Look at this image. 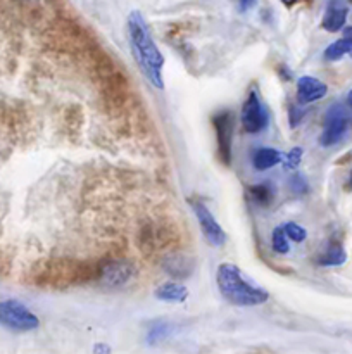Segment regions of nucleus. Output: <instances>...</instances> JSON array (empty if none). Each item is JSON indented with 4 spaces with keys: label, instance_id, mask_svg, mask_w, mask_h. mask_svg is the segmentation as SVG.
I'll return each mask as SVG.
<instances>
[{
    "label": "nucleus",
    "instance_id": "obj_1",
    "mask_svg": "<svg viewBox=\"0 0 352 354\" xmlns=\"http://www.w3.org/2000/svg\"><path fill=\"white\" fill-rule=\"evenodd\" d=\"M126 31L131 54L140 73L152 86L162 90L164 88V80H162L164 55L161 54L157 44L152 38L147 21L141 16L140 10H131L126 21Z\"/></svg>",
    "mask_w": 352,
    "mask_h": 354
},
{
    "label": "nucleus",
    "instance_id": "obj_2",
    "mask_svg": "<svg viewBox=\"0 0 352 354\" xmlns=\"http://www.w3.org/2000/svg\"><path fill=\"white\" fill-rule=\"evenodd\" d=\"M216 283L223 299L233 306L252 308L269 299L268 290L244 279L242 270L233 263H221L216 272Z\"/></svg>",
    "mask_w": 352,
    "mask_h": 354
},
{
    "label": "nucleus",
    "instance_id": "obj_3",
    "mask_svg": "<svg viewBox=\"0 0 352 354\" xmlns=\"http://www.w3.org/2000/svg\"><path fill=\"white\" fill-rule=\"evenodd\" d=\"M0 327L10 332H31L40 327L37 315L14 299L0 301Z\"/></svg>",
    "mask_w": 352,
    "mask_h": 354
},
{
    "label": "nucleus",
    "instance_id": "obj_4",
    "mask_svg": "<svg viewBox=\"0 0 352 354\" xmlns=\"http://www.w3.org/2000/svg\"><path fill=\"white\" fill-rule=\"evenodd\" d=\"M240 121H242V128L251 135L261 133V131H264L266 128H268V123H269L268 109H266L264 102H262L261 97H259V93L255 92V90H252V92L248 93L244 106H242Z\"/></svg>",
    "mask_w": 352,
    "mask_h": 354
},
{
    "label": "nucleus",
    "instance_id": "obj_5",
    "mask_svg": "<svg viewBox=\"0 0 352 354\" xmlns=\"http://www.w3.org/2000/svg\"><path fill=\"white\" fill-rule=\"evenodd\" d=\"M349 128V114L345 107L340 104H333L330 109L324 114L323 131H321L320 142L323 147H331V145L338 144L347 133Z\"/></svg>",
    "mask_w": 352,
    "mask_h": 354
},
{
    "label": "nucleus",
    "instance_id": "obj_6",
    "mask_svg": "<svg viewBox=\"0 0 352 354\" xmlns=\"http://www.w3.org/2000/svg\"><path fill=\"white\" fill-rule=\"evenodd\" d=\"M192 209L195 214L197 221H199V227L202 230V235L207 239L213 248H221L226 242V232L223 230L219 223L216 221V218L213 216V213L209 211V207L202 203V201L192 199Z\"/></svg>",
    "mask_w": 352,
    "mask_h": 354
},
{
    "label": "nucleus",
    "instance_id": "obj_7",
    "mask_svg": "<svg viewBox=\"0 0 352 354\" xmlns=\"http://www.w3.org/2000/svg\"><path fill=\"white\" fill-rule=\"evenodd\" d=\"M214 130H216L217 154L224 165L231 162V142H233V113L228 109L219 111L213 116Z\"/></svg>",
    "mask_w": 352,
    "mask_h": 354
},
{
    "label": "nucleus",
    "instance_id": "obj_8",
    "mask_svg": "<svg viewBox=\"0 0 352 354\" xmlns=\"http://www.w3.org/2000/svg\"><path fill=\"white\" fill-rule=\"evenodd\" d=\"M347 16V0H328L326 10H324L323 19H321V26H323V30H326L328 33H337V31L344 30L345 28Z\"/></svg>",
    "mask_w": 352,
    "mask_h": 354
},
{
    "label": "nucleus",
    "instance_id": "obj_9",
    "mask_svg": "<svg viewBox=\"0 0 352 354\" xmlns=\"http://www.w3.org/2000/svg\"><path fill=\"white\" fill-rule=\"evenodd\" d=\"M135 270L126 261H109L100 270V282L109 287H121L133 277Z\"/></svg>",
    "mask_w": 352,
    "mask_h": 354
},
{
    "label": "nucleus",
    "instance_id": "obj_10",
    "mask_svg": "<svg viewBox=\"0 0 352 354\" xmlns=\"http://www.w3.org/2000/svg\"><path fill=\"white\" fill-rule=\"evenodd\" d=\"M326 83L314 78V76H300L299 82H297V99H299L300 104L317 102V100H321L326 95Z\"/></svg>",
    "mask_w": 352,
    "mask_h": 354
},
{
    "label": "nucleus",
    "instance_id": "obj_11",
    "mask_svg": "<svg viewBox=\"0 0 352 354\" xmlns=\"http://www.w3.org/2000/svg\"><path fill=\"white\" fill-rule=\"evenodd\" d=\"M155 299L169 304H182L188 297V289L178 282H166L159 286L154 292Z\"/></svg>",
    "mask_w": 352,
    "mask_h": 354
},
{
    "label": "nucleus",
    "instance_id": "obj_12",
    "mask_svg": "<svg viewBox=\"0 0 352 354\" xmlns=\"http://www.w3.org/2000/svg\"><path fill=\"white\" fill-rule=\"evenodd\" d=\"M282 162V152L273 147H261L252 154V166L257 171H266Z\"/></svg>",
    "mask_w": 352,
    "mask_h": 354
},
{
    "label": "nucleus",
    "instance_id": "obj_13",
    "mask_svg": "<svg viewBox=\"0 0 352 354\" xmlns=\"http://www.w3.org/2000/svg\"><path fill=\"white\" fill-rule=\"evenodd\" d=\"M345 261H347V252L340 242H330L317 256V265L321 266H340Z\"/></svg>",
    "mask_w": 352,
    "mask_h": 354
},
{
    "label": "nucleus",
    "instance_id": "obj_14",
    "mask_svg": "<svg viewBox=\"0 0 352 354\" xmlns=\"http://www.w3.org/2000/svg\"><path fill=\"white\" fill-rule=\"evenodd\" d=\"M166 273L175 279H186L188 275H192V265H190L188 258L182 254H173L168 256L162 263Z\"/></svg>",
    "mask_w": 352,
    "mask_h": 354
},
{
    "label": "nucleus",
    "instance_id": "obj_15",
    "mask_svg": "<svg viewBox=\"0 0 352 354\" xmlns=\"http://www.w3.org/2000/svg\"><path fill=\"white\" fill-rule=\"evenodd\" d=\"M275 187H271L269 183H257V185L248 187V194H251L252 201L259 206H268L275 199Z\"/></svg>",
    "mask_w": 352,
    "mask_h": 354
},
{
    "label": "nucleus",
    "instance_id": "obj_16",
    "mask_svg": "<svg viewBox=\"0 0 352 354\" xmlns=\"http://www.w3.org/2000/svg\"><path fill=\"white\" fill-rule=\"evenodd\" d=\"M271 248L276 254H289L290 251V244H289V237H286L285 230L283 227H276L271 234Z\"/></svg>",
    "mask_w": 352,
    "mask_h": 354
},
{
    "label": "nucleus",
    "instance_id": "obj_17",
    "mask_svg": "<svg viewBox=\"0 0 352 354\" xmlns=\"http://www.w3.org/2000/svg\"><path fill=\"white\" fill-rule=\"evenodd\" d=\"M347 54H349V44L345 41V38H340V40L328 45L326 50H324V59H326V61H338V59H342Z\"/></svg>",
    "mask_w": 352,
    "mask_h": 354
},
{
    "label": "nucleus",
    "instance_id": "obj_18",
    "mask_svg": "<svg viewBox=\"0 0 352 354\" xmlns=\"http://www.w3.org/2000/svg\"><path fill=\"white\" fill-rule=\"evenodd\" d=\"M283 230H285L286 237H289V241L292 242H304L307 239V232L306 228L300 227V225L293 223V221H289V223H283L282 225Z\"/></svg>",
    "mask_w": 352,
    "mask_h": 354
},
{
    "label": "nucleus",
    "instance_id": "obj_19",
    "mask_svg": "<svg viewBox=\"0 0 352 354\" xmlns=\"http://www.w3.org/2000/svg\"><path fill=\"white\" fill-rule=\"evenodd\" d=\"M302 154H304V151L300 147H293L292 151L289 152V154L285 156V166L289 169H295V168H299V165H300V161H302Z\"/></svg>",
    "mask_w": 352,
    "mask_h": 354
},
{
    "label": "nucleus",
    "instance_id": "obj_20",
    "mask_svg": "<svg viewBox=\"0 0 352 354\" xmlns=\"http://www.w3.org/2000/svg\"><path fill=\"white\" fill-rule=\"evenodd\" d=\"M292 187H293V190H295V192H306L307 182L300 175H293L292 176Z\"/></svg>",
    "mask_w": 352,
    "mask_h": 354
},
{
    "label": "nucleus",
    "instance_id": "obj_21",
    "mask_svg": "<svg viewBox=\"0 0 352 354\" xmlns=\"http://www.w3.org/2000/svg\"><path fill=\"white\" fill-rule=\"evenodd\" d=\"M300 118H302V113H300V111H297L295 109V106H290V124H292V127H295L297 123H299L300 121Z\"/></svg>",
    "mask_w": 352,
    "mask_h": 354
},
{
    "label": "nucleus",
    "instance_id": "obj_22",
    "mask_svg": "<svg viewBox=\"0 0 352 354\" xmlns=\"http://www.w3.org/2000/svg\"><path fill=\"white\" fill-rule=\"evenodd\" d=\"M344 38H345V41L349 44V55L352 57V26L344 28Z\"/></svg>",
    "mask_w": 352,
    "mask_h": 354
},
{
    "label": "nucleus",
    "instance_id": "obj_23",
    "mask_svg": "<svg viewBox=\"0 0 352 354\" xmlns=\"http://www.w3.org/2000/svg\"><path fill=\"white\" fill-rule=\"evenodd\" d=\"M240 3V10H248L255 3V0H238Z\"/></svg>",
    "mask_w": 352,
    "mask_h": 354
},
{
    "label": "nucleus",
    "instance_id": "obj_24",
    "mask_svg": "<svg viewBox=\"0 0 352 354\" xmlns=\"http://www.w3.org/2000/svg\"><path fill=\"white\" fill-rule=\"evenodd\" d=\"M93 351H95V353H99V351L109 353V351H110V348H109V346H102V344H99V346H95V348H93Z\"/></svg>",
    "mask_w": 352,
    "mask_h": 354
},
{
    "label": "nucleus",
    "instance_id": "obj_25",
    "mask_svg": "<svg viewBox=\"0 0 352 354\" xmlns=\"http://www.w3.org/2000/svg\"><path fill=\"white\" fill-rule=\"evenodd\" d=\"M297 2H299V0H282V3L285 7H293Z\"/></svg>",
    "mask_w": 352,
    "mask_h": 354
},
{
    "label": "nucleus",
    "instance_id": "obj_26",
    "mask_svg": "<svg viewBox=\"0 0 352 354\" xmlns=\"http://www.w3.org/2000/svg\"><path fill=\"white\" fill-rule=\"evenodd\" d=\"M347 104H349V107H351V109H352V90H351V92H349V95H347Z\"/></svg>",
    "mask_w": 352,
    "mask_h": 354
},
{
    "label": "nucleus",
    "instance_id": "obj_27",
    "mask_svg": "<svg viewBox=\"0 0 352 354\" xmlns=\"http://www.w3.org/2000/svg\"><path fill=\"white\" fill-rule=\"evenodd\" d=\"M347 189H351V190H352V171H351V175H349V182H347Z\"/></svg>",
    "mask_w": 352,
    "mask_h": 354
},
{
    "label": "nucleus",
    "instance_id": "obj_28",
    "mask_svg": "<svg viewBox=\"0 0 352 354\" xmlns=\"http://www.w3.org/2000/svg\"><path fill=\"white\" fill-rule=\"evenodd\" d=\"M347 2H352V0H347Z\"/></svg>",
    "mask_w": 352,
    "mask_h": 354
}]
</instances>
